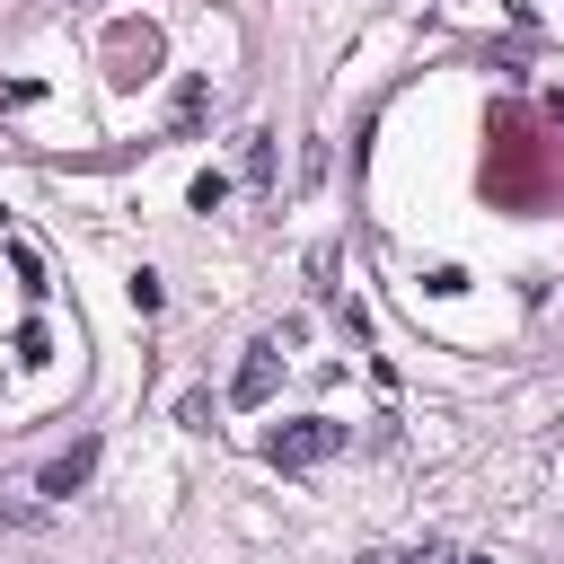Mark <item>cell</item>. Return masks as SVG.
<instances>
[{"label": "cell", "instance_id": "obj_1", "mask_svg": "<svg viewBox=\"0 0 564 564\" xmlns=\"http://www.w3.org/2000/svg\"><path fill=\"white\" fill-rule=\"evenodd\" d=\"M344 449V423H326V414H300V423H273L264 432V458L291 476V467H326Z\"/></svg>", "mask_w": 564, "mask_h": 564}, {"label": "cell", "instance_id": "obj_10", "mask_svg": "<svg viewBox=\"0 0 564 564\" xmlns=\"http://www.w3.org/2000/svg\"><path fill=\"white\" fill-rule=\"evenodd\" d=\"M458 564H494V555H458Z\"/></svg>", "mask_w": 564, "mask_h": 564}, {"label": "cell", "instance_id": "obj_4", "mask_svg": "<svg viewBox=\"0 0 564 564\" xmlns=\"http://www.w3.org/2000/svg\"><path fill=\"white\" fill-rule=\"evenodd\" d=\"M203 106H212V79H203V70L176 79V123H203Z\"/></svg>", "mask_w": 564, "mask_h": 564}, {"label": "cell", "instance_id": "obj_2", "mask_svg": "<svg viewBox=\"0 0 564 564\" xmlns=\"http://www.w3.org/2000/svg\"><path fill=\"white\" fill-rule=\"evenodd\" d=\"M97 476V441H70L62 458H44V476H35V494H53V502H70L79 485Z\"/></svg>", "mask_w": 564, "mask_h": 564}, {"label": "cell", "instance_id": "obj_3", "mask_svg": "<svg viewBox=\"0 0 564 564\" xmlns=\"http://www.w3.org/2000/svg\"><path fill=\"white\" fill-rule=\"evenodd\" d=\"M273 379H282V344L264 335V344H247V361H238V388H229V397H238V405H264V397H273Z\"/></svg>", "mask_w": 564, "mask_h": 564}, {"label": "cell", "instance_id": "obj_9", "mask_svg": "<svg viewBox=\"0 0 564 564\" xmlns=\"http://www.w3.org/2000/svg\"><path fill=\"white\" fill-rule=\"evenodd\" d=\"M361 564H405V555H388V546H370V555H361Z\"/></svg>", "mask_w": 564, "mask_h": 564}, {"label": "cell", "instance_id": "obj_6", "mask_svg": "<svg viewBox=\"0 0 564 564\" xmlns=\"http://www.w3.org/2000/svg\"><path fill=\"white\" fill-rule=\"evenodd\" d=\"M247 176H256V185L273 176V141H264V132H247Z\"/></svg>", "mask_w": 564, "mask_h": 564}, {"label": "cell", "instance_id": "obj_5", "mask_svg": "<svg viewBox=\"0 0 564 564\" xmlns=\"http://www.w3.org/2000/svg\"><path fill=\"white\" fill-rule=\"evenodd\" d=\"M220 203H229V176H220V167H212V176H194V212H220Z\"/></svg>", "mask_w": 564, "mask_h": 564}, {"label": "cell", "instance_id": "obj_8", "mask_svg": "<svg viewBox=\"0 0 564 564\" xmlns=\"http://www.w3.org/2000/svg\"><path fill=\"white\" fill-rule=\"evenodd\" d=\"M405 564H458V555H449V546H441V538H432V546H414V555H405Z\"/></svg>", "mask_w": 564, "mask_h": 564}, {"label": "cell", "instance_id": "obj_7", "mask_svg": "<svg viewBox=\"0 0 564 564\" xmlns=\"http://www.w3.org/2000/svg\"><path fill=\"white\" fill-rule=\"evenodd\" d=\"M9 264H18V282H26L35 300H44V264H35V247H9Z\"/></svg>", "mask_w": 564, "mask_h": 564}]
</instances>
